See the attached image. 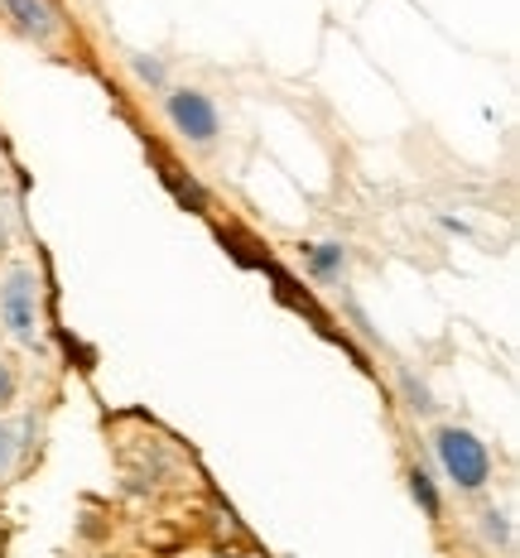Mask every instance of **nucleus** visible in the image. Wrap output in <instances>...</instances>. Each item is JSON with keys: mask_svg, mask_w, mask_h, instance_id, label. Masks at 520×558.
Wrapping results in <instances>:
<instances>
[{"mask_svg": "<svg viewBox=\"0 0 520 558\" xmlns=\"http://www.w3.org/2000/svg\"><path fill=\"white\" fill-rule=\"evenodd\" d=\"M404 482H410L414 506H424V515H430V520H444V496H438V486H434L430 472H424V468H410V472H404Z\"/></svg>", "mask_w": 520, "mask_h": 558, "instance_id": "423d86ee", "label": "nucleus"}, {"mask_svg": "<svg viewBox=\"0 0 520 558\" xmlns=\"http://www.w3.org/2000/svg\"><path fill=\"white\" fill-rule=\"evenodd\" d=\"M0 15L15 25V34H25L34 44L58 39V15H53L49 0H0Z\"/></svg>", "mask_w": 520, "mask_h": 558, "instance_id": "20e7f679", "label": "nucleus"}, {"mask_svg": "<svg viewBox=\"0 0 520 558\" xmlns=\"http://www.w3.org/2000/svg\"><path fill=\"white\" fill-rule=\"evenodd\" d=\"M400 390H404V400H410V410H414V414H434V410H438V404H434V395L424 390L420 380L410 376V371H400Z\"/></svg>", "mask_w": 520, "mask_h": 558, "instance_id": "6e6552de", "label": "nucleus"}, {"mask_svg": "<svg viewBox=\"0 0 520 558\" xmlns=\"http://www.w3.org/2000/svg\"><path fill=\"white\" fill-rule=\"evenodd\" d=\"M15 458H20V428L15 424H0V482L15 472Z\"/></svg>", "mask_w": 520, "mask_h": 558, "instance_id": "1a4fd4ad", "label": "nucleus"}, {"mask_svg": "<svg viewBox=\"0 0 520 558\" xmlns=\"http://www.w3.org/2000/svg\"><path fill=\"white\" fill-rule=\"evenodd\" d=\"M131 68H135V77H141V83L165 87V63H149V58H131Z\"/></svg>", "mask_w": 520, "mask_h": 558, "instance_id": "9b49d317", "label": "nucleus"}, {"mask_svg": "<svg viewBox=\"0 0 520 558\" xmlns=\"http://www.w3.org/2000/svg\"><path fill=\"white\" fill-rule=\"evenodd\" d=\"M15 400H20V376H15V366L0 362V414L15 410Z\"/></svg>", "mask_w": 520, "mask_h": 558, "instance_id": "9d476101", "label": "nucleus"}, {"mask_svg": "<svg viewBox=\"0 0 520 558\" xmlns=\"http://www.w3.org/2000/svg\"><path fill=\"white\" fill-rule=\"evenodd\" d=\"M477 530H482V539L492 544V549H511V520H506V510H496V506H487L477 515Z\"/></svg>", "mask_w": 520, "mask_h": 558, "instance_id": "0eeeda50", "label": "nucleus"}, {"mask_svg": "<svg viewBox=\"0 0 520 558\" xmlns=\"http://www.w3.org/2000/svg\"><path fill=\"white\" fill-rule=\"evenodd\" d=\"M0 323L20 347H39V270L25 260H10L0 270Z\"/></svg>", "mask_w": 520, "mask_h": 558, "instance_id": "7ed1b4c3", "label": "nucleus"}, {"mask_svg": "<svg viewBox=\"0 0 520 558\" xmlns=\"http://www.w3.org/2000/svg\"><path fill=\"white\" fill-rule=\"evenodd\" d=\"M10 246V227H5V217H0V251Z\"/></svg>", "mask_w": 520, "mask_h": 558, "instance_id": "f8f14e48", "label": "nucleus"}, {"mask_svg": "<svg viewBox=\"0 0 520 558\" xmlns=\"http://www.w3.org/2000/svg\"><path fill=\"white\" fill-rule=\"evenodd\" d=\"M430 444H434V458H438V468H444V476H448V486H454V492L477 496V492H487V486H492V448L482 444L472 428L438 424L430 434Z\"/></svg>", "mask_w": 520, "mask_h": 558, "instance_id": "f257e3e1", "label": "nucleus"}, {"mask_svg": "<svg viewBox=\"0 0 520 558\" xmlns=\"http://www.w3.org/2000/svg\"><path fill=\"white\" fill-rule=\"evenodd\" d=\"M309 275L323 279V284H338V279L347 275V246H338V241H323V246L309 251Z\"/></svg>", "mask_w": 520, "mask_h": 558, "instance_id": "39448f33", "label": "nucleus"}, {"mask_svg": "<svg viewBox=\"0 0 520 558\" xmlns=\"http://www.w3.org/2000/svg\"><path fill=\"white\" fill-rule=\"evenodd\" d=\"M159 107H165L169 131L179 135L189 149H217V140H222V111H217L213 92H203V87H165Z\"/></svg>", "mask_w": 520, "mask_h": 558, "instance_id": "f03ea898", "label": "nucleus"}]
</instances>
